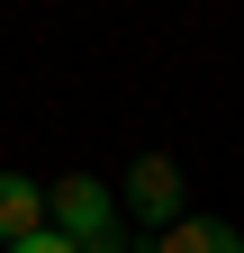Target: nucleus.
<instances>
[{"instance_id":"5","label":"nucleus","mask_w":244,"mask_h":253,"mask_svg":"<svg viewBox=\"0 0 244 253\" xmlns=\"http://www.w3.org/2000/svg\"><path fill=\"white\" fill-rule=\"evenodd\" d=\"M9 253H81V244H64V235L45 226V235H27V244H9Z\"/></svg>"},{"instance_id":"2","label":"nucleus","mask_w":244,"mask_h":253,"mask_svg":"<svg viewBox=\"0 0 244 253\" xmlns=\"http://www.w3.org/2000/svg\"><path fill=\"white\" fill-rule=\"evenodd\" d=\"M127 217H145V226H154V217H163V226L190 217V208H181V163H172V154H136V163H127Z\"/></svg>"},{"instance_id":"3","label":"nucleus","mask_w":244,"mask_h":253,"mask_svg":"<svg viewBox=\"0 0 244 253\" xmlns=\"http://www.w3.org/2000/svg\"><path fill=\"white\" fill-rule=\"evenodd\" d=\"M27 235H45V190L27 172H0V253L27 244Z\"/></svg>"},{"instance_id":"1","label":"nucleus","mask_w":244,"mask_h":253,"mask_svg":"<svg viewBox=\"0 0 244 253\" xmlns=\"http://www.w3.org/2000/svg\"><path fill=\"white\" fill-rule=\"evenodd\" d=\"M45 226L64 235V244H81V253H127L118 190H109V181H90V172H73V181H54V190H45Z\"/></svg>"},{"instance_id":"4","label":"nucleus","mask_w":244,"mask_h":253,"mask_svg":"<svg viewBox=\"0 0 244 253\" xmlns=\"http://www.w3.org/2000/svg\"><path fill=\"white\" fill-rule=\"evenodd\" d=\"M154 253H244V235L226 226V217H181V226L154 235Z\"/></svg>"}]
</instances>
